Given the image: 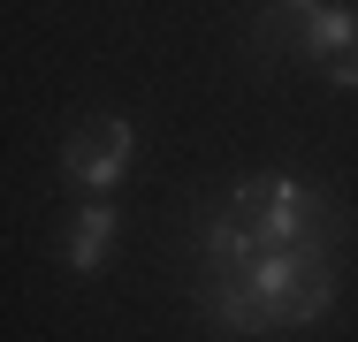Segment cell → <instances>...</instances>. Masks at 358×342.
<instances>
[{
	"label": "cell",
	"mask_w": 358,
	"mask_h": 342,
	"mask_svg": "<svg viewBox=\"0 0 358 342\" xmlns=\"http://www.w3.org/2000/svg\"><path fill=\"white\" fill-rule=\"evenodd\" d=\"M115 244H122V213H115V198H92V205H76L69 228H62V267L69 274H99L115 259Z\"/></svg>",
	"instance_id": "cell-5"
},
{
	"label": "cell",
	"mask_w": 358,
	"mask_h": 342,
	"mask_svg": "<svg viewBox=\"0 0 358 342\" xmlns=\"http://www.w3.org/2000/svg\"><path fill=\"white\" fill-rule=\"evenodd\" d=\"M259 61H305L320 84L358 91V8L351 0H267L252 15Z\"/></svg>",
	"instance_id": "cell-2"
},
{
	"label": "cell",
	"mask_w": 358,
	"mask_h": 342,
	"mask_svg": "<svg viewBox=\"0 0 358 342\" xmlns=\"http://www.w3.org/2000/svg\"><path fill=\"white\" fill-rule=\"evenodd\" d=\"M221 221H236L244 236H267V244H305V236H343L336 198L305 175H244L229 198L214 205Z\"/></svg>",
	"instance_id": "cell-3"
},
{
	"label": "cell",
	"mask_w": 358,
	"mask_h": 342,
	"mask_svg": "<svg viewBox=\"0 0 358 342\" xmlns=\"http://www.w3.org/2000/svg\"><path fill=\"white\" fill-rule=\"evenodd\" d=\"M130 160H138V130L122 114H99V122L69 130V144H62V175H69L76 191H92V198H107L130 175Z\"/></svg>",
	"instance_id": "cell-4"
},
{
	"label": "cell",
	"mask_w": 358,
	"mask_h": 342,
	"mask_svg": "<svg viewBox=\"0 0 358 342\" xmlns=\"http://www.w3.org/2000/svg\"><path fill=\"white\" fill-rule=\"evenodd\" d=\"M336 244L343 236L267 244V236H244L236 221L206 213L199 221V312H206V327L229 342L320 327L336 304Z\"/></svg>",
	"instance_id": "cell-1"
}]
</instances>
